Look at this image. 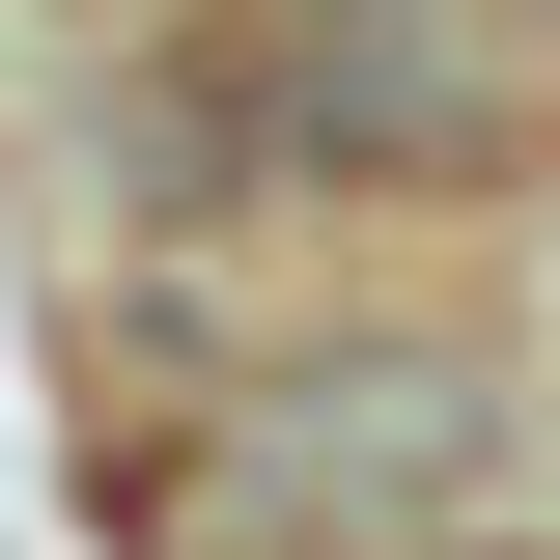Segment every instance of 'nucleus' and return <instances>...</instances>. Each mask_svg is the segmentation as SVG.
<instances>
[{"label":"nucleus","mask_w":560,"mask_h":560,"mask_svg":"<svg viewBox=\"0 0 560 560\" xmlns=\"http://www.w3.org/2000/svg\"><path fill=\"white\" fill-rule=\"evenodd\" d=\"M477 560H504V533H477Z\"/></svg>","instance_id":"f03ea898"},{"label":"nucleus","mask_w":560,"mask_h":560,"mask_svg":"<svg viewBox=\"0 0 560 560\" xmlns=\"http://www.w3.org/2000/svg\"><path fill=\"white\" fill-rule=\"evenodd\" d=\"M140 560H477L504 533V364H308L224 448L113 504Z\"/></svg>","instance_id":"f257e3e1"}]
</instances>
